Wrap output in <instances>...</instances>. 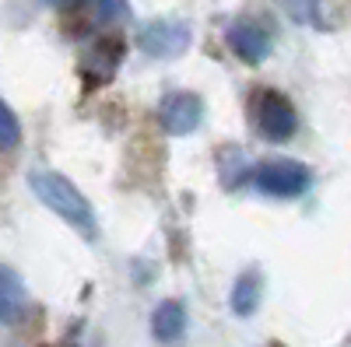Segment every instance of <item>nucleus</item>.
I'll return each instance as SVG.
<instances>
[{"label": "nucleus", "instance_id": "f257e3e1", "mask_svg": "<svg viewBox=\"0 0 351 347\" xmlns=\"http://www.w3.org/2000/svg\"><path fill=\"white\" fill-rule=\"evenodd\" d=\"M28 186H32V193L43 200L53 214H60L74 228H81V231L95 228L92 204H88V196L67 176H60V172H32V176H28Z\"/></svg>", "mask_w": 351, "mask_h": 347}, {"label": "nucleus", "instance_id": "f03ea898", "mask_svg": "<svg viewBox=\"0 0 351 347\" xmlns=\"http://www.w3.org/2000/svg\"><path fill=\"white\" fill-rule=\"evenodd\" d=\"M250 123L263 140L285 144V140L295 137L299 116H295V105L288 102V95H281L278 88H253V95H250Z\"/></svg>", "mask_w": 351, "mask_h": 347}, {"label": "nucleus", "instance_id": "7ed1b4c3", "mask_svg": "<svg viewBox=\"0 0 351 347\" xmlns=\"http://www.w3.org/2000/svg\"><path fill=\"white\" fill-rule=\"evenodd\" d=\"M250 183H253L260 193H267V196L291 200V196H302V193L313 186V172H309L302 162L271 158V162H260V165L250 172Z\"/></svg>", "mask_w": 351, "mask_h": 347}, {"label": "nucleus", "instance_id": "20e7f679", "mask_svg": "<svg viewBox=\"0 0 351 347\" xmlns=\"http://www.w3.org/2000/svg\"><path fill=\"white\" fill-rule=\"evenodd\" d=\"M190 25L180 21V18H158V21H148L141 28V49L148 53V56H158V60H172V56H180L186 53L190 46Z\"/></svg>", "mask_w": 351, "mask_h": 347}, {"label": "nucleus", "instance_id": "39448f33", "mask_svg": "<svg viewBox=\"0 0 351 347\" xmlns=\"http://www.w3.org/2000/svg\"><path fill=\"white\" fill-rule=\"evenodd\" d=\"M204 120V102L193 92H169L158 105V123L172 137H186L200 127Z\"/></svg>", "mask_w": 351, "mask_h": 347}, {"label": "nucleus", "instance_id": "423d86ee", "mask_svg": "<svg viewBox=\"0 0 351 347\" xmlns=\"http://www.w3.org/2000/svg\"><path fill=\"white\" fill-rule=\"evenodd\" d=\"M225 42L250 67H260L271 56V32H267V28H260L256 21H250V18H236V21H232L225 28Z\"/></svg>", "mask_w": 351, "mask_h": 347}, {"label": "nucleus", "instance_id": "0eeeda50", "mask_svg": "<svg viewBox=\"0 0 351 347\" xmlns=\"http://www.w3.org/2000/svg\"><path fill=\"white\" fill-rule=\"evenodd\" d=\"M183 330H186V309H183V302H176V298H169V302H162L155 312H152V333L158 337V340H180L183 337Z\"/></svg>", "mask_w": 351, "mask_h": 347}, {"label": "nucleus", "instance_id": "6e6552de", "mask_svg": "<svg viewBox=\"0 0 351 347\" xmlns=\"http://www.w3.org/2000/svg\"><path fill=\"white\" fill-rule=\"evenodd\" d=\"M260 287H263L260 270H243L236 277V284H232V295H228L232 312H236V316H253L256 305H260Z\"/></svg>", "mask_w": 351, "mask_h": 347}, {"label": "nucleus", "instance_id": "1a4fd4ad", "mask_svg": "<svg viewBox=\"0 0 351 347\" xmlns=\"http://www.w3.org/2000/svg\"><path fill=\"white\" fill-rule=\"evenodd\" d=\"M25 309V284L11 267H0V323L18 320Z\"/></svg>", "mask_w": 351, "mask_h": 347}, {"label": "nucleus", "instance_id": "9d476101", "mask_svg": "<svg viewBox=\"0 0 351 347\" xmlns=\"http://www.w3.org/2000/svg\"><path fill=\"white\" fill-rule=\"evenodd\" d=\"M120 60H123V42L120 39H102V42L92 46V53H88V70L99 74V81H109Z\"/></svg>", "mask_w": 351, "mask_h": 347}, {"label": "nucleus", "instance_id": "9b49d317", "mask_svg": "<svg viewBox=\"0 0 351 347\" xmlns=\"http://www.w3.org/2000/svg\"><path fill=\"white\" fill-rule=\"evenodd\" d=\"M278 8L295 21V25H324L319 0H278Z\"/></svg>", "mask_w": 351, "mask_h": 347}, {"label": "nucleus", "instance_id": "f8f14e48", "mask_svg": "<svg viewBox=\"0 0 351 347\" xmlns=\"http://www.w3.org/2000/svg\"><path fill=\"white\" fill-rule=\"evenodd\" d=\"M21 140V127H18V116L11 112L8 102H0V151H11L18 148Z\"/></svg>", "mask_w": 351, "mask_h": 347}, {"label": "nucleus", "instance_id": "ddd939ff", "mask_svg": "<svg viewBox=\"0 0 351 347\" xmlns=\"http://www.w3.org/2000/svg\"><path fill=\"white\" fill-rule=\"evenodd\" d=\"M84 4H92V0H49V8L56 11H81Z\"/></svg>", "mask_w": 351, "mask_h": 347}]
</instances>
